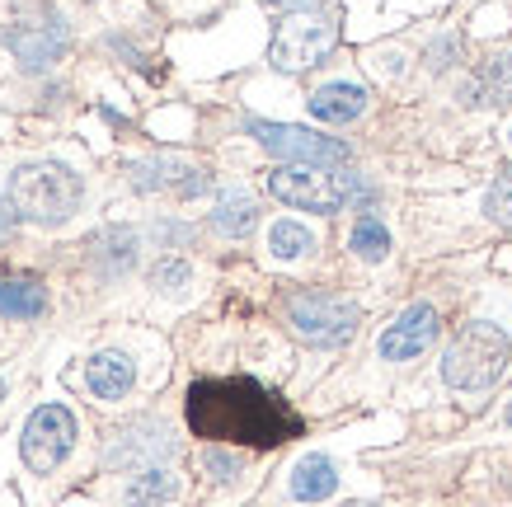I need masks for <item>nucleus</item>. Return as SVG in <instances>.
<instances>
[{
    "mask_svg": "<svg viewBox=\"0 0 512 507\" xmlns=\"http://www.w3.org/2000/svg\"><path fill=\"white\" fill-rule=\"evenodd\" d=\"M132 184L141 193H174V198H202L212 188V174L188 160H174V155H156V160H141L132 165Z\"/></svg>",
    "mask_w": 512,
    "mask_h": 507,
    "instance_id": "9d476101",
    "label": "nucleus"
},
{
    "mask_svg": "<svg viewBox=\"0 0 512 507\" xmlns=\"http://www.w3.org/2000/svg\"><path fill=\"white\" fill-rule=\"evenodd\" d=\"M71 446H76V418H71V409H62V404L33 409L29 423H24V437H19V456H24V465H29L33 475L57 470L71 456Z\"/></svg>",
    "mask_w": 512,
    "mask_h": 507,
    "instance_id": "6e6552de",
    "label": "nucleus"
},
{
    "mask_svg": "<svg viewBox=\"0 0 512 507\" xmlns=\"http://www.w3.org/2000/svg\"><path fill=\"white\" fill-rule=\"evenodd\" d=\"M306 104H311L315 123H353V118H362V108H367V90L353 85V80H329Z\"/></svg>",
    "mask_w": 512,
    "mask_h": 507,
    "instance_id": "f8f14e48",
    "label": "nucleus"
},
{
    "mask_svg": "<svg viewBox=\"0 0 512 507\" xmlns=\"http://www.w3.org/2000/svg\"><path fill=\"white\" fill-rule=\"evenodd\" d=\"M287 324L296 338H306L315 348H343L357 334L362 310L334 292H296L287 296Z\"/></svg>",
    "mask_w": 512,
    "mask_h": 507,
    "instance_id": "423d86ee",
    "label": "nucleus"
},
{
    "mask_svg": "<svg viewBox=\"0 0 512 507\" xmlns=\"http://www.w3.org/2000/svg\"><path fill=\"white\" fill-rule=\"evenodd\" d=\"M508 146H512V132H508Z\"/></svg>",
    "mask_w": 512,
    "mask_h": 507,
    "instance_id": "c85d7f7f",
    "label": "nucleus"
},
{
    "mask_svg": "<svg viewBox=\"0 0 512 507\" xmlns=\"http://www.w3.org/2000/svg\"><path fill=\"white\" fill-rule=\"evenodd\" d=\"M47 310V292L29 277H10V282H0V315H10V320H38Z\"/></svg>",
    "mask_w": 512,
    "mask_h": 507,
    "instance_id": "f3484780",
    "label": "nucleus"
},
{
    "mask_svg": "<svg viewBox=\"0 0 512 507\" xmlns=\"http://www.w3.org/2000/svg\"><path fill=\"white\" fill-rule=\"evenodd\" d=\"M334 489H339V470H334V461L329 456H301V461L292 465V498L296 503H325V498H334Z\"/></svg>",
    "mask_w": 512,
    "mask_h": 507,
    "instance_id": "2eb2a0df",
    "label": "nucleus"
},
{
    "mask_svg": "<svg viewBox=\"0 0 512 507\" xmlns=\"http://www.w3.org/2000/svg\"><path fill=\"white\" fill-rule=\"evenodd\" d=\"M268 249H273V259H301V254L315 249V235L306 231L301 221H278V226L268 231Z\"/></svg>",
    "mask_w": 512,
    "mask_h": 507,
    "instance_id": "412c9836",
    "label": "nucleus"
},
{
    "mask_svg": "<svg viewBox=\"0 0 512 507\" xmlns=\"http://www.w3.org/2000/svg\"><path fill=\"white\" fill-rule=\"evenodd\" d=\"M437 329H442V324H437V310L428 306V301H414V306H404L400 315H395V324L381 334L376 353L386 357V362H409V357H419L433 348Z\"/></svg>",
    "mask_w": 512,
    "mask_h": 507,
    "instance_id": "1a4fd4ad",
    "label": "nucleus"
},
{
    "mask_svg": "<svg viewBox=\"0 0 512 507\" xmlns=\"http://www.w3.org/2000/svg\"><path fill=\"white\" fill-rule=\"evenodd\" d=\"M348 249H353L357 259L381 263L390 254V231L376 221V216H362V221L353 226V235H348Z\"/></svg>",
    "mask_w": 512,
    "mask_h": 507,
    "instance_id": "aec40b11",
    "label": "nucleus"
},
{
    "mask_svg": "<svg viewBox=\"0 0 512 507\" xmlns=\"http://www.w3.org/2000/svg\"><path fill=\"white\" fill-rule=\"evenodd\" d=\"M66 38H71L66 24H29V29L10 33V47L19 52V62L24 66H47L66 52Z\"/></svg>",
    "mask_w": 512,
    "mask_h": 507,
    "instance_id": "ddd939ff",
    "label": "nucleus"
},
{
    "mask_svg": "<svg viewBox=\"0 0 512 507\" xmlns=\"http://www.w3.org/2000/svg\"><path fill=\"white\" fill-rule=\"evenodd\" d=\"M0 400H5V381H0Z\"/></svg>",
    "mask_w": 512,
    "mask_h": 507,
    "instance_id": "bb28decb",
    "label": "nucleus"
},
{
    "mask_svg": "<svg viewBox=\"0 0 512 507\" xmlns=\"http://www.w3.org/2000/svg\"><path fill=\"white\" fill-rule=\"evenodd\" d=\"M503 418H508V423H512V409H508V414H503Z\"/></svg>",
    "mask_w": 512,
    "mask_h": 507,
    "instance_id": "cd10ccee",
    "label": "nucleus"
},
{
    "mask_svg": "<svg viewBox=\"0 0 512 507\" xmlns=\"http://www.w3.org/2000/svg\"><path fill=\"white\" fill-rule=\"evenodd\" d=\"M249 137L259 141L268 155L287 160V165H348V146H343L339 137L315 132V127L264 123V118H249Z\"/></svg>",
    "mask_w": 512,
    "mask_h": 507,
    "instance_id": "0eeeda50",
    "label": "nucleus"
},
{
    "mask_svg": "<svg viewBox=\"0 0 512 507\" xmlns=\"http://www.w3.org/2000/svg\"><path fill=\"white\" fill-rule=\"evenodd\" d=\"M512 357V338L489 320H470L442 353V381L451 390H489Z\"/></svg>",
    "mask_w": 512,
    "mask_h": 507,
    "instance_id": "20e7f679",
    "label": "nucleus"
},
{
    "mask_svg": "<svg viewBox=\"0 0 512 507\" xmlns=\"http://www.w3.org/2000/svg\"><path fill=\"white\" fill-rule=\"evenodd\" d=\"M461 104L470 108H508L512 104V52L489 57L466 76L461 85Z\"/></svg>",
    "mask_w": 512,
    "mask_h": 507,
    "instance_id": "9b49d317",
    "label": "nucleus"
},
{
    "mask_svg": "<svg viewBox=\"0 0 512 507\" xmlns=\"http://www.w3.org/2000/svg\"><path fill=\"white\" fill-rule=\"evenodd\" d=\"M254 226H259V202L249 193H226L217 202V212H212V231L231 235V240H245Z\"/></svg>",
    "mask_w": 512,
    "mask_h": 507,
    "instance_id": "dca6fc26",
    "label": "nucleus"
},
{
    "mask_svg": "<svg viewBox=\"0 0 512 507\" xmlns=\"http://www.w3.org/2000/svg\"><path fill=\"white\" fill-rule=\"evenodd\" d=\"M207 465L217 470V479H235V475H240V461H235V456H226V451H217V446L207 451Z\"/></svg>",
    "mask_w": 512,
    "mask_h": 507,
    "instance_id": "b1692460",
    "label": "nucleus"
},
{
    "mask_svg": "<svg viewBox=\"0 0 512 507\" xmlns=\"http://www.w3.org/2000/svg\"><path fill=\"white\" fill-rule=\"evenodd\" d=\"M10 226H15V207H5V202H0V245L10 240Z\"/></svg>",
    "mask_w": 512,
    "mask_h": 507,
    "instance_id": "a878e982",
    "label": "nucleus"
},
{
    "mask_svg": "<svg viewBox=\"0 0 512 507\" xmlns=\"http://www.w3.org/2000/svg\"><path fill=\"white\" fill-rule=\"evenodd\" d=\"M10 207L33 226H62L80 207V174L57 160H33L10 174Z\"/></svg>",
    "mask_w": 512,
    "mask_h": 507,
    "instance_id": "7ed1b4c3",
    "label": "nucleus"
},
{
    "mask_svg": "<svg viewBox=\"0 0 512 507\" xmlns=\"http://www.w3.org/2000/svg\"><path fill=\"white\" fill-rule=\"evenodd\" d=\"M188 263H179V259H165V263H156V273H151V282L156 287H165V292H179V287H188Z\"/></svg>",
    "mask_w": 512,
    "mask_h": 507,
    "instance_id": "5701e85b",
    "label": "nucleus"
},
{
    "mask_svg": "<svg viewBox=\"0 0 512 507\" xmlns=\"http://www.w3.org/2000/svg\"><path fill=\"white\" fill-rule=\"evenodd\" d=\"M268 10H287V15H301V10H315V0H264Z\"/></svg>",
    "mask_w": 512,
    "mask_h": 507,
    "instance_id": "393cba45",
    "label": "nucleus"
},
{
    "mask_svg": "<svg viewBox=\"0 0 512 507\" xmlns=\"http://www.w3.org/2000/svg\"><path fill=\"white\" fill-rule=\"evenodd\" d=\"M132 381H137V367H132L127 353H99L85 367V385H90L99 400H123L127 390H132Z\"/></svg>",
    "mask_w": 512,
    "mask_h": 507,
    "instance_id": "4468645a",
    "label": "nucleus"
},
{
    "mask_svg": "<svg viewBox=\"0 0 512 507\" xmlns=\"http://www.w3.org/2000/svg\"><path fill=\"white\" fill-rule=\"evenodd\" d=\"M268 193L296 212H343V207H367L376 188L343 165H282L268 174Z\"/></svg>",
    "mask_w": 512,
    "mask_h": 507,
    "instance_id": "f03ea898",
    "label": "nucleus"
},
{
    "mask_svg": "<svg viewBox=\"0 0 512 507\" xmlns=\"http://www.w3.org/2000/svg\"><path fill=\"white\" fill-rule=\"evenodd\" d=\"M188 428L207 442L282 446L301 437V414L254 376H212L188 385Z\"/></svg>",
    "mask_w": 512,
    "mask_h": 507,
    "instance_id": "f257e3e1",
    "label": "nucleus"
},
{
    "mask_svg": "<svg viewBox=\"0 0 512 507\" xmlns=\"http://www.w3.org/2000/svg\"><path fill=\"white\" fill-rule=\"evenodd\" d=\"M174 493H179V484H174L170 470H165V465H146V470H137V475H132V484H127V507L170 503Z\"/></svg>",
    "mask_w": 512,
    "mask_h": 507,
    "instance_id": "a211bd4d",
    "label": "nucleus"
},
{
    "mask_svg": "<svg viewBox=\"0 0 512 507\" xmlns=\"http://www.w3.org/2000/svg\"><path fill=\"white\" fill-rule=\"evenodd\" d=\"M484 216H489L494 226H508L512 231V165L503 169L494 179V188L484 193Z\"/></svg>",
    "mask_w": 512,
    "mask_h": 507,
    "instance_id": "4be33fe9",
    "label": "nucleus"
},
{
    "mask_svg": "<svg viewBox=\"0 0 512 507\" xmlns=\"http://www.w3.org/2000/svg\"><path fill=\"white\" fill-rule=\"evenodd\" d=\"M156 456H170V432L165 428H146V437L127 432V437H118V446L109 451L113 465H132V461L156 465Z\"/></svg>",
    "mask_w": 512,
    "mask_h": 507,
    "instance_id": "6ab92c4d",
    "label": "nucleus"
},
{
    "mask_svg": "<svg viewBox=\"0 0 512 507\" xmlns=\"http://www.w3.org/2000/svg\"><path fill=\"white\" fill-rule=\"evenodd\" d=\"M339 47V15L334 10H301V15H287L268 43V62L278 71H306V66H320Z\"/></svg>",
    "mask_w": 512,
    "mask_h": 507,
    "instance_id": "39448f33",
    "label": "nucleus"
}]
</instances>
